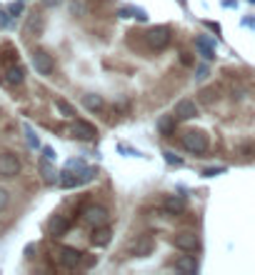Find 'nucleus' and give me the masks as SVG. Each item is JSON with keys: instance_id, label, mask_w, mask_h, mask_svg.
Listing matches in <instances>:
<instances>
[{"instance_id": "f257e3e1", "label": "nucleus", "mask_w": 255, "mask_h": 275, "mask_svg": "<svg viewBox=\"0 0 255 275\" xmlns=\"http://www.w3.org/2000/svg\"><path fill=\"white\" fill-rule=\"evenodd\" d=\"M170 40H173L170 25H155V28H150V30L145 33V43H148L153 50H165V48L170 45Z\"/></svg>"}, {"instance_id": "f03ea898", "label": "nucleus", "mask_w": 255, "mask_h": 275, "mask_svg": "<svg viewBox=\"0 0 255 275\" xmlns=\"http://www.w3.org/2000/svg\"><path fill=\"white\" fill-rule=\"evenodd\" d=\"M180 143H183V148L188 153H195V155H200V153H205L210 148V138H208V133H203V130H188V133H183Z\"/></svg>"}, {"instance_id": "7ed1b4c3", "label": "nucleus", "mask_w": 255, "mask_h": 275, "mask_svg": "<svg viewBox=\"0 0 255 275\" xmlns=\"http://www.w3.org/2000/svg\"><path fill=\"white\" fill-rule=\"evenodd\" d=\"M20 173V158L10 150H3L0 153V175L3 178H15Z\"/></svg>"}, {"instance_id": "20e7f679", "label": "nucleus", "mask_w": 255, "mask_h": 275, "mask_svg": "<svg viewBox=\"0 0 255 275\" xmlns=\"http://www.w3.org/2000/svg\"><path fill=\"white\" fill-rule=\"evenodd\" d=\"M173 115H175V120H178V123H185V120L198 118V103L190 100V98L178 100V103H175V108H173Z\"/></svg>"}, {"instance_id": "39448f33", "label": "nucleus", "mask_w": 255, "mask_h": 275, "mask_svg": "<svg viewBox=\"0 0 255 275\" xmlns=\"http://www.w3.org/2000/svg\"><path fill=\"white\" fill-rule=\"evenodd\" d=\"M108 208L105 205H88L83 213V220L90 225V228H98V225H105L108 223Z\"/></svg>"}, {"instance_id": "423d86ee", "label": "nucleus", "mask_w": 255, "mask_h": 275, "mask_svg": "<svg viewBox=\"0 0 255 275\" xmlns=\"http://www.w3.org/2000/svg\"><path fill=\"white\" fill-rule=\"evenodd\" d=\"M30 60H33V68L38 70L40 75H50V73L55 70V60H53V55L45 53V50H33Z\"/></svg>"}, {"instance_id": "0eeeda50", "label": "nucleus", "mask_w": 255, "mask_h": 275, "mask_svg": "<svg viewBox=\"0 0 255 275\" xmlns=\"http://www.w3.org/2000/svg\"><path fill=\"white\" fill-rule=\"evenodd\" d=\"M173 245H175L178 250H183V253H193V250H198L200 238H198L193 230H183V233H178V235L173 238Z\"/></svg>"}, {"instance_id": "6e6552de", "label": "nucleus", "mask_w": 255, "mask_h": 275, "mask_svg": "<svg viewBox=\"0 0 255 275\" xmlns=\"http://www.w3.org/2000/svg\"><path fill=\"white\" fill-rule=\"evenodd\" d=\"M58 260H60V265H63V268L73 270V268H78V265L83 263V253H80L78 248L63 245V248L58 250Z\"/></svg>"}, {"instance_id": "1a4fd4ad", "label": "nucleus", "mask_w": 255, "mask_h": 275, "mask_svg": "<svg viewBox=\"0 0 255 275\" xmlns=\"http://www.w3.org/2000/svg\"><path fill=\"white\" fill-rule=\"evenodd\" d=\"M130 250H133L135 258H148V255L155 250V240H153V235H138V238L133 240Z\"/></svg>"}, {"instance_id": "9d476101", "label": "nucleus", "mask_w": 255, "mask_h": 275, "mask_svg": "<svg viewBox=\"0 0 255 275\" xmlns=\"http://www.w3.org/2000/svg\"><path fill=\"white\" fill-rule=\"evenodd\" d=\"M70 133H73V138H78V140H93V138L98 135V128L93 123H88V120H73Z\"/></svg>"}, {"instance_id": "9b49d317", "label": "nucleus", "mask_w": 255, "mask_h": 275, "mask_svg": "<svg viewBox=\"0 0 255 275\" xmlns=\"http://www.w3.org/2000/svg\"><path fill=\"white\" fill-rule=\"evenodd\" d=\"M110 238H113V230H110L108 225H98V228H93V233H90L93 248H105V245H110Z\"/></svg>"}, {"instance_id": "f8f14e48", "label": "nucleus", "mask_w": 255, "mask_h": 275, "mask_svg": "<svg viewBox=\"0 0 255 275\" xmlns=\"http://www.w3.org/2000/svg\"><path fill=\"white\" fill-rule=\"evenodd\" d=\"M195 48H198V53H200L203 60H213L215 58V43L208 35H198L195 38Z\"/></svg>"}, {"instance_id": "ddd939ff", "label": "nucleus", "mask_w": 255, "mask_h": 275, "mask_svg": "<svg viewBox=\"0 0 255 275\" xmlns=\"http://www.w3.org/2000/svg\"><path fill=\"white\" fill-rule=\"evenodd\" d=\"M3 80H5V85H13V88L15 85H23L25 83V70L20 68V65H8Z\"/></svg>"}, {"instance_id": "4468645a", "label": "nucleus", "mask_w": 255, "mask_h": 275, "mask_svg": "<svg viewBox=\"0 0 255 275\" xmlns=\"http://www.w3.org/2000/svg\"><path fill=\"white\" fill-rule=\"evenodd\" d=\"M70 228V223L65 220V215H53L50 218V223H48V233L53 235V238H60L65 235V230Z\"/></svg>"}, {"instance_id": "2eb2a0df", "label": "nucleus", "mask_w": 255, "mask_h": 275, "mask_svg": "<svg viewBox=\"0 0 255 275\" xmlns=\"http://www.w3.org/2000/svg\"><path fill=\"white\" fill-rule=\"evenodd\" d=\"M175 125H178L175 115H163V118L158 120V133L165 138H173L175 135Z\"/></svg>"}, {"instance_id": "dca6fc26", "label": "nucleus", "mask_w": 255, "mask_h": 275, "mask_svg": "<svg viewBox=\"0 0 255 275\" xmlns=\"http://www.w3.org/2000/svg\"><path fill=\"white\" fill-rule=\"evenodd\" d=\"M118 15H120V18H135V20H140V23H145V20H148V13H145L143 8H138V5L120 8V10H118Z\"/></svg>"}, {"instance_id": "f3484780", "label": "nucleus", "mask_w": 255, "mask_h": 275, "mask_svg": "<svg viewBox=\"0 0 255 275\" xmlns=\"http://www.w3.org/2000/svg\"><path fill=\"white\" fill-rule=\"evenodd\" d=\"M83 105H85L88 110H93V113H100V110L105 108V100H103V95H95V93H88V95L83 98Z\"/></svg>"}, {"instance_id": "a211bd4d", "label": "nucleus", "mask_w": 255, "mask_h": 275, "mask_svg": "<svg viewBox=\"0 0 255 275\" xmlns=\"http://www.w3.org/2000/svg\"><path fill=\"white\" fill-rule=\"evenodd\" d=\"M175 270H180V273H198V263H195L193 255H180L175 260Z\"/></svg>"}, {"instance_id": "6ab92c4d", "label": "nucleus", "mask_w": 255, "mask_h": 275, "mask_svg": "<svg viewBox=\"0 0 255 275\" xmlns=\"http://www.w3.org/2000/svg\"><path fill=\"white\" fill-rule=\"evenodd\" d=\"M43 25H45L43 15H40V13H33V15L28 18V25H25V30H28L30 35H40V33H43Z\"/></svg>"}, {"instance_id": "aec40b11", "label": "nucleus", "mask_w": 255, "mask_h": 275, "mask_svg": "<svg viewBox=\"0 0 255 275\" xmlns=\"http://www.w3.org/2000/svg\"><path fill=\"white\" fill-rule=\"evenodd\" d=\"M165 210H168V213H183V210H185V198H180V195L165 198Z\"/></svg>"}, {"instance_id": "412c9836", "label": "nucleus", "mask_w": 255, "mask_h": 275, "mask_svg": "<svg viewBox=\"0 0 255 275\" xmlns=\"http://www.w3.org/2000/svg\"><path fill=\"white\" fill-rule=\"evenodd\" d=\"M50 163H53V160H48V158L40 160V173H43L45 183H55V168H53Z\"/></svg>"}, {"instance_id": "4be33fe9", "label": "nucleus", "mask_w": 255, "mask_h": 275, "mask_svg": "<svg viewBox=\"0 0 255 275\" xmlns=\"http://www.w3.org/2000/svg\"><path fill=\"white\" fill-rule=\"evenodd\" d=\"M55 108L60 110L63 118H75V108H73L68 100H63V98H55Z\"/></svg>"}, {"instance_id": "5701e85b", "label": "nucleus", "mask_w": 255, "mask_h": 275, "mask_svg": "<svg viewBox=\"0 0 255 275\" xmlns=\"http://www.w3.org/2000/svg\"><path fill=\"white\" fill-rule=\"evenodd\" d=\"M95 175H98V170H95V168H83V170H78V178H80V185H85V183H90V180H95Z\"/></svg>"}, {"instance_id": "b1692460", "label": "nucleus", "mask_w": 255, "mask_h": 275, "mask_svg": "<svg viewBox=\"0 0 255 275\" xmlns=\"http://www.w3.org/2000/svg\"><path fill=\"white\" fill-rule=\"evenodd\" d=\"M23 130H25V138H28V145H30V148H40V140H38L35 130H33L30 125H23Z\"/></svg>"}, {"instance_id": "393cba45", "label": "nucleus", "mask_w": 255, "mask_h": 275, "mask_svg": "<svg viewBox=\"0 0 255 275\" xmlns=\"http://www.w3.org/2000/svg\"><path fill=\"white\" fill-rule=\"evenodd\" d=\"M70 10H73V15L83 18V15H85V3H83V0H73V3H70Z\"/></svg>"}, {"instance_id": "a878e982", "label": "nucleus", "mask_w": 255, "mask_h": 275, "mask_svg": "<svg viewBox=\"0 0 255 275\" xmlns=\"http://www.w3.org/2000/svg\"><path fill=\"white\" fill-rule=\"evenodd\" d=\"M23 8H25V5H23V0H15V3H10V5H8V13H10V15H20V13H23Z\"/></svg>"}, {"instance_id": "bb28decb", "label": "nucleus", "mask_w": 255, "mask_h": 275, "mask_svg": "<svg viewBox=\"0 0 255 275\" xmlns=\"http://www.w3.org/2000/svg\"><path fill=\"white\" fill-rule=\"evenodd\" d=\"M163 155H165V160H168L170 165H183V158H178V155H175L173 150H165Z\"/></svg>"}, {"instance_id": "cd10ccee", "label": "nucleus", "mask_w": 255, "mask_h": 275, "mask_svg": "<svg viewBox=\"0 0 255 275\" xmlns=\"http://www.w3.org/2000/svg\"><path fill=\"white\" fill-rule=\"evenodd\" d=\"M68 170H83L85 168V163L80 160V158H73V160H68V165H65Z\"/></svg>"}, {"instance_id": "c85d7f7f", "label": "nucleus", "mask_w": 255, "mask_h": 275, "mask_svg": "<svg viewBox=\"0 0 255 275\" xmlns=\"http://www.w3.org/2000/svg\"><path fill=\"white\" fill-rule=\"evenodd\" d=\"M8 203H10V193H8L5 188H0V213L8 208Z\"/></svg>"}, {"instance_id": "c756f323", "label": "nucleus", "mask_w": 255, "mask_h": 275, "mask_svg": "<svg viewBox=\"0 0 255 275\" xmlns=\"http://www.w3.org/2000/svg\"><path fill=\"white\" fill-rule=\"evenodd\" d=\"M220 173H225V168H223V165H220V168H205V170H203V175H205V178H215V175H220Z\"/></svg>"}, {"instance_id": "7c9ffc66", "label": "nucleus", "mask_w": 255, "mask_h": 275, "mask_svg": "<svg viewBox=\"0 0 255 275\" xmlns=\"http://www.w3.org/2000/svg\"><path fill=\"white\" fill-rule=\"evenodd\" d=\"M43 158H48V160H55V150H53L50 145H45V148H43Z\"/></svg>"}, {"instance_id": "2f4dec72", "label": "nucleus", "mask_w": 255, "mask_h": 275, "mask_svg": "<svg viewBox=\"0 0 255 275\" xmlns=\"http://www.w3.org/2000/svg\"><path fill=\"white\" fill-rule=\"evenodd\" d=\"M195 73H198V75H195L198 80H205V78H208V68H205V65H200V68L195 70Z\"/></svg>"}, {"instance_id": "473e14b6", "label": "nucleus", "mask_w": 255, "mask_h": 275, "mask_svg": "<svg viewBox=\"0 0 255 275\" xmlns=\"http://www.w3.org/2000/svg\"><path fill=\"white\" fill-rule=\"evenodd\" d=\"M118 150H120V153H128V155H140L138 150H133V148H128V145H118Z\"/></svg>"}, {"instance_id": "72a5a7b5", "label": "nucleus", "mask_w": 255, "mask_h": 275, "mask_svg": "<svg viewBox=\"0 0 255 275\" xmlns=\"http://www.w3.org/2000/svg\"><path fill=\"white\" fill-rule=\"evenodd\" d=\"M40 3H43L45 8H58V5H60L63 0H40Z\"/></svg>"}, {"instance_id": "f704fd0d", "label": "nucleus", "mask_w": 255, "mask_h": 275, "mask_svg": "<svg viewBox=\"0 0 255 275\" xmlns=\"http://www.w3.org/2000/svg\"><path fill=\"white\" fill-rule=\"evenodd\" d=\"M208 28H210V30H215V33H220V25H218V23H208Z\"/></svg>"}, {"instance_id": "c9c22d12", "label": "nucleus", "mask_w": 255, "mask_h": 275, "mask_svg": "<svg viewBox=\"0 0 255 275\" xmlns=\"http://www.w3.org/2000/svg\"><path fill=\"white\" fill-rule=\"evenodd\" d=\"M250 3H253V5H255V0H250Z\"/></svg>"}]
</instances>
